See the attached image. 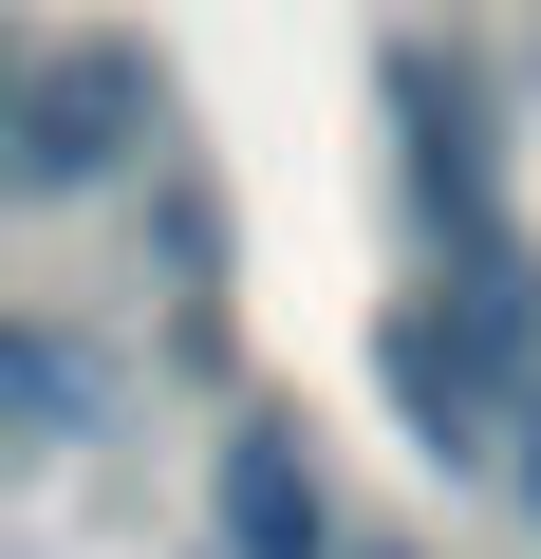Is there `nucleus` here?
I'll list each match as a JSON object with an SVG mask.
<instances>
[{"mask_svg": "<svg viewBox=\"0 0 541 559\" xmlns=\"http://www.w3.org/2000/svg\"><path fill=\"white\" fill-rule=\"evenodd\" d=\"M374 373H392V411L430 429V466H485V448L541 411V261H522V242L448 261L430 299H392Z\"/></svg>", "mask_w": 541, "mask_h": 559, "instance_id": "f257e3e1", "label": "nucleus"}, {"mask_svg": "<svg viewBox=\"0 0 541 559\" xmlns=\"http://www.w3.org/2000/svg\"><path fill=\"white\" fill-rule=\"evenodd\" d=\"M150 57L131 38H75V57H38L20 94H0V187H38V205H75V187H113L131 150H150Z\"/></svg>", "mask_w": 541, "mask_h": 559, "instance_id": "f03ea898", "label": "nucleus"}, {"mask_svg": "<svg viewBox=\"0 0 541 559\" xmlns=\"http://www.w3.org/2000/svg\"><path fill=\"white\" fill-rule=\"evenodd\" d=\"M337 522H318V448H299V411H243L224 429V559H318Z\"/></svg>", "mask_w": 541, "mask_h": 559, "instance_id": "7ed1b4c3", "label": "nucleus"}, {"mask_svg": "<svg viewBox=\"0 0 541 559\" xmlns=\"http://www.w3.org/2000/svg\"><path fill=\"white\" fill-rule=\"evenodd\" d=\"M75 411H94V392H75V355H57L38 318H0V429H20V448H57Z\"/></svg>", "mask_w": 541, "mask_h": 559, "instance_id": "20e7f679", "label": "nucleus"}, {"mask_svg": "<svg viewBox=\"0 0 541 559\" xmlns=\"http://www.w3.org/2000/svg\"><path fill=\"white\" fill-rule=\"evenodd\" d=\"M504 448H522V522H541V411H522V429H504Z\"/></svg>", "mask_w": 541, "mask_h": 559, "instance_id": "39448f33", "label": "nucleus"}, {"mask_svg": "<svg viewBox=\"0 0 541 559\" xmlns=\"http://www.w3.org/2000/svg\"><path fill=\"white\" fill-rule=\"evenodd\" d=\"M0 94H20V38H0Z\"/></svg>", "mask_w": 541, "mask_h": 559, "instance_id": "423d86ee", "label": "nucleus"}]
</instances>
